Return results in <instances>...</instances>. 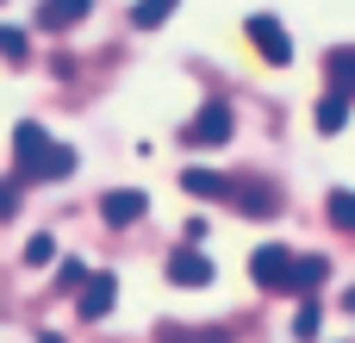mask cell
<instances>
[{
    "instance_id": "52a82bcc",
    "label": "cell",
    "mask_w": 355,
    "mask_h": 343,
    "mask_svg": "<svg viewBox=\"0 0 355 343\" xmlns=\"http://www.w3.org/2000/svg\"><path fill=\"white\" fill-rule=\"evenodd\" d=\"M112 300H119V281L112 275H87L81 281V319H106Z\"/></svg>"
},
{
    "instance_id": "277c9868",
    "label": "cell",
    "mask_w": 355,
    "mask_h": 343,
    "mask_svg": "<svg viewBox=\"0 0 355 343\" xmlns=\"http://www.w3.org/2000/svg\"><path fill=\"white\" fill-rule=\"evenodd\" d=\"M250 44H256L268 62H293V37H287V25H281V19H268V12H256V19H250Z\"/></svg>"
},
{
    "instance_id": "5bb4252c",
    "label": "cell",
    "mask_w": 355,
    "mask_h": 343,
    "mask_svg": "<svg viewBox=\"0 0 355 343\" xmlns=\"http://www.w3.org/2000/svg\"><path fill=\"white\" fill-rule=\"evenodd\" d=\"M175 6H181V0H137V6H131V25H137V31H150V25H162Z\"/></svg>"
},
{
    "instance_id": "5b68a950",
    "label": "cell",
    "mask_w": 355,
    "mask_h": 343,
    "mask_svg": "<svg viewBox=\"0 0 355 343\" xmlns=\"http://www.w3.org/2000/svg\"><path fill=\"white\" fill-rule=\"evenodd\" d=\"M206 281H212V256H200V250L168 256V287H206Z\"/></svg>"
},
{
    "instance_id": "8992f818",
    "label": "cell",
    "mask_w": 355,
    "mask_h": 343,
    "mask_svg": "<svg viewBox=\"0 0 355 343\" xmlns=\"http://www.w3.org/2000/svg\"><path fill=\"white\" fill-rule=\"evenodd\" d=\"M144 206H150V200H144L137 187H112V194L100 200V212H106V225H137V219H144Z\"/></svg>"
},
{
    "instance_id": "30bf717a",
    "label": "cell",
    "mask_w": 355,
    "mask_h": 343,
    "mask_svg": "<svg viewBox=\"0 0 355 343\" xmlns=\"http://www.w3.org/2000/svg\"><path fill=\"white\" fill-rule=\"evenodd\" d=\"M324 281V256H293V275H287V294H312Z\"/></svg>"
},
{
    "instance_id": "e0dca14e",
    "label": "cell",
    "mask_w": 355,
    "mask_h": 343,
    "mask_svg": "<svg viewBox=\"0 0 355 343\" xmlns=\"http://www.w3.org/2000/svg\"><path fill=\"white\" fill-rule=\"evenodd\" d=\"M0 50H6V56H12V62H19V56H25V50H31V37H25V31H19V25H0Z\"/></svg>"
},
{
    "instance_id": "2e32d148",
    "label": "cell",
    "mask_w": 355,
    "mask_h": 343,
    "mask_svg": "<svg viewBox=\"0 0 355 343\" xmlns=\"http://www.w3.org/2000/svg\"><path fill=\"white\" fill-rule=\"evenodd\" d=\"M331 225H337V231H355V194H349V187L331 194Z\"/></svg>"
},
{
    "instance_id": "4fadbf2b",
    "label": "cell",
    "mask_w": 355,
    "mask_h": 343,
    "mask_svg": "<svg viewBox=\"0 0 355 343\" xmlns=\"http://www.w3.org/2000/svg\"><path fill=\"white\" fill-rule=\"evenodd\" d=\"M318 331H324V306L306 300V306L293 312V337H300V343H318Z\"/></svg>"
},
{
    "instance_id": "ba28073f",
    "label": "cell",
    "mask_w": 355,
    "mask_h": 343,
    "mask_svg": "<svg viewBox=\"0 0 355 343\" xmlns=\"http://www.w3.org/2000/svg\"><path fill=\"white\" fill-rule=\"evenodd\" d=\"M324 75H331V94H355V50H331Z\"/></svg>"
},
{
    "instance_id": "44dd1931",
    "label": "cell",
    "mask_w": 355,
    "mask_h": 343,
    "mask_svg": "<svg viewBox=\"0 0 355 343\" xmlns=\"http://www.w3.org/2000/svg\"><path fill=\"white\" fill-rule=\"evenodd\" d=\"M349 312H355V287H349Z\"/></svg>"
},
{
    "instance_id": "9a60e30c",
    "label": "cell",
    "mask_w": 355,
    "mask_h": 343,
    "mask_svg": "<svg viewBox=\"0 0 355 343\" xmlns=\"http://www.w3.org/2000/svg\"><path fill=\"white\" fill-rule=\"evenodd\" d=\"M225 200H237V212H275V206H268V187H256V181H250V187H231Z\"/></svg>"
},
{
    "instance_id": "3957f363",
    "label": "cell",
    "mask_w": 355,
    "mask_h": 343,
    "mask_svg": "<svg viewBox=\"0 0 355 343\" xmlns=\"http://www.w3.org/2000/svg\"><path fill=\"white\" fill-rule=\"evenodd\" d=\"M231 125H237V119H231V106L206 100V106L187 119V131H181V137H187V144H225V137H231Z\"/></svg>"
},
{
    "instance_id": "8fae6325",
    "label": "cell",
    "mask_w": 355,
    "mask_h": 343,
    "mask_svg": "<svg viewBox=\"0 0 355 343\" xmlns=\"http://www.w3.org/2000/svg\"><path fill=\"white\" fill-rule=\"evenodd\" d=\"M312 119H318V131H324V137H331V131H343V119H349V94H324Z\"/></svg>"
},
{
    "instance_id": "9c48e42d",
    "label": "cell",
    "mask_w": 355,
    "mask_h": 343,
    "mask_svg": "<svg viewBox=\"0 0 355 343\" xmlns=\"http://www.w3.org/2000/svg\"><path fill=\"white\" fill-rule=\"evenodd\" d=\"M181 187H187V194H200V200H225V194H231V181H225V175H212V169H187V175H181Z\"/></svg>"
},
{
    "instance_id": "7c38bea8",
    "label": "cell",
    "mask_w": 355,
    "mask_h": 343,
    "mask_svg": "<svg viewBox=\"0 0 355 343\" xmlns=\"http://www.w3.org/2000/svg\"><path fill=\"white\" fill-rule=\"evenodd\" d=\"M81 12H87V0H44V12H37V25H50V31H56V25H75Z\"/></svg>"
},
{
    "instance_id": "6da1fadb",
    "label": "cell",
    "mask_w": 355,
    "mask_h": 343,
    "mask_svg": "<svg viewBox=\"0 0 355 343\" xmlns=\"http://www.w3.org/2000/svg\"><path fill=\"white\" fill-rule=\"evenodd\" d=\"M12 169H19V181H62L69 169H75V150L69 144H56L37 119H19L12 125Z\"/></svg>"
},
{
    "instance_id": "d6986e66",
    "label": "cell",
    "mask_w": 355,
    "mask_h": 343,
    "mask_svg": "<svg viewBox=\"0 0 355 343\" xmlns=\"http://www.w3.org/2000/svg\"><path fill=\"white\" fill-rule=\"evenodd\" d=\"M56 281H62V287H81V281H87V269H81V262H62V269H56Z\"/></svg>"
},
{
    "instance_id": "ffe728a7",
    "label": "cell",
    "mask_w": 355,
    "mask_h": 343,
    "mask_svg": "<svg viewBox=\"0 0 355 343\" xmlns=\"http://www.w3.org/2000/svg\"><path fill=\"white\" fill-rule=\"evenodd\" d=\"M0 219H12V187H0Z\"/></svg>"
},
{
    "instance_id": "7a4b0ae2",
    "label": "cell",
    "mask_w": 355,
    "mask_h": 343,
    "mask_svg": "<svg viewBox=\"0 0 355 343\" xmlns=\"http://www.w3.org/2000/svg\"><path fill=\"white\" fill-rule=\"evenodd\" d=\"M250 275H256V287H275V294H287V275H293V250H287V244H262V250L250 256Z\"/></svg>"
},
{
    "instance_id": "ac0fdd59",
    "label": "cell",
    "mask_w": 355,
    "mask_h": 343,
    "mask_svg": "<svg viewBox=\"0 0 355 343\" xmlns=\"http://www.w3.org/2000/svg\"><path fill=\"white\" fill-rule=\"evenodd\" d=\"M50 256H56V244H50V237H44V231H37V237H31V244H25V262H31V269H44V262H50Z\"/></svg>"
}]
</instances>
